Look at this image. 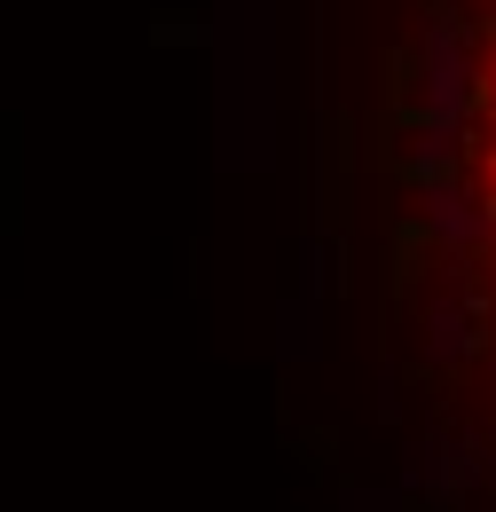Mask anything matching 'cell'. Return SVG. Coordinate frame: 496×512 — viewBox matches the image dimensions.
<instances>
[{
    "instance_id": "obj_1",
    "label": "cell",
    "mask_w": 496,
    "mask_h": 512,
    "mask_svg": "<svg viewBox=\"0 0 496 512\" xmlns=\"http://www.w3.org/2000/svg\"><path fill=\"white\" fill-rule=\"evenodd\" d=\"M481 205H489V229H496V182H489V197H481Z\"/></svg>"
}]
</instances>
